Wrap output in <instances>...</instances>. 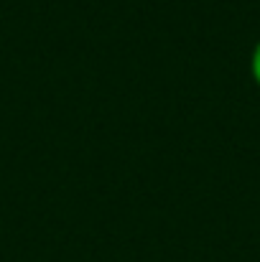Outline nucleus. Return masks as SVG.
Returning <instances> with one entry per match:
<instances>
[{
	"label": "nucleus",
	"instance_id": "f257e3e1",
	"mask_svg": "<svg viewBox=\"0 0 260 262\" xmlns=\"http://www.w3.org/2000/svg\"><path fill=\"white\" fill-rule=\"evenodd\" d=\"M250 72H253V79H255V84L260 87V41L255 43V49H253V59H250Z\"/></svg>",
	"mask_w": 260,
	"mask_h": 262
}]
</instances>
